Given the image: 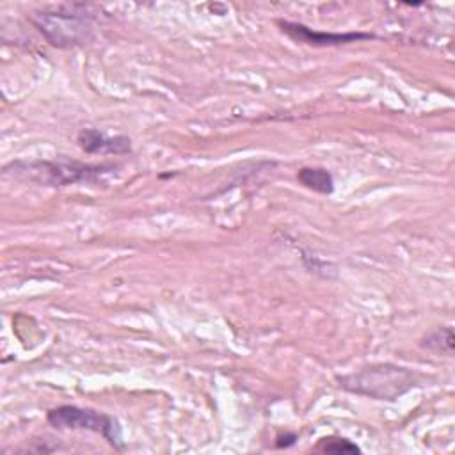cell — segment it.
I'll return each instance as SVG.
<instances>
[{
  "instance_id": "obj_10",
  "label": "cell",
  "mask_w": 455,
  "mask_h": 455,
  "mask_svg": "<svg viewBox=\"0 0 455 455\" xmlns=\"http://www.w3.org/2000/svg\"><path fill=\"white\" fill-rule=\"evenodd\" d=\"M295 441H297V435H295V434L277 435V437H275V446H277V448H288V446H291Z\"/></svg>"
},
{
  "instance_id": "obj_9",
  "label": "cell",
  "mask_w": 455,
  "mask_h": 455,
  "mask_svg": "<svg viewBox=\"0 0 455 455\" xmlns=\"http://www.w3.org/2000/svg\"><path fill=\"white\" fill-rule=\"evenodd\" d=\"M318 448L325 453H359L361 451V448L357 444H354L352 441H348L345 437L322 439Z\"/></svg>"
},
{
  "instance_id": "obj_7",
  "label": "cell",
  "mask_w": 455,
  "mask_h": 455,
  "mask_svg": "<svg viewBox=\"0 0 455 455\" xmlns=\"http://www.w3.org/2000/svg\"><path fill=\"white\" fill-rule=\"evenodd\" d=\"M297 180L309 190L318 194H331L334 190V178L322 167H302L297 172Z\"/></svg>"
},
{
  "instance_id": "obj_5",
  "label": "cell",
  "mask_w": 455,
  "mask_h": 455,
  "mask_svg": "<svg viewBox=\"0 0 455 455\" xmlns=\"http://www.w3.org/2000/svg\"><path fill=\"white\" fill-rule=\"evenodd\" d=\"M279 27L293 41L306 43L311 46H338V44H348L354 41H363V39L373 37V34H368V32H343V34L318 32V30H313L297 21H279Z\"/></svg>"
},
{
  "instance_id": "obj_8",
  "label": "cell",
  "mask_w": 455,
  "mask_h": 455,
  "mask_svg": "<svg viewBox=\"0 0 455 455\" xmlns=\"http://www.w3.org/2000/svg\"><path fill=\"white\" fill-rule=\"evenodd\" d=\"M421 347L434 354L451 355L453 354V329L450 325L435 329L434 332L427 334V338H423Z\"/></svg>"
},
{
  "instance_id": "obj_4",
  "label": "cell",
  "mask_w": 455,
  "mask_h": 455,
  "mask_svg": "<svg viewBox=\"0 0 455 455\" xmlns=\"http://www.w3.org/2000/svg\"><path fill=\"white\" fill-rule=\"evenodd\" d=\"M46 419L55 428H73V430L80 428V430H91V432L101 434L105 441H108L114 448L117 450L123 448L119 421L103 412H98L92 409H82L76 405H60L48 411Z\"/></svg>"
},
{
  "instance_id": "obj_2",
  "label": "cell",
  "mask_w": 455,
  "mask_h": 455,
  "mask_svg": "<svg viewBox=\"0 0 455 455\" xmlns=\"http://www.w3.org/2000/svg\"><path fill=\"white\" fill-rule=\"evenodd\" d=\"M114 171V165H89L76 160H18L5 167V174L36 181L39 185L62 187L73 183H92L103 174Z\"/></svg>"
},
{
  "instance_id": "obj_3",
  "label": "cell",
  "mask_w": 455,
  "mask_h": 455,
  "mask_svg": "<svg viewBox=\"0 0 455 455\" xmlns=\"http://www.w3.org/2000/svg\"><path fill=\"white\" fill-rule=\"evenodd\" d=\"M32 23L50 44L59 48L84 44L92 37L91 18L85 12H37L32 16Z\"/></svg>"
},
{
  "instance_id": "obj_6",
  "label": "cell",
  "mask_w": 455,
  "mask_h": 455,
  "mask_svg": "<svg viewBox=\"0 0 455 455\" xmlns=\"http://www.w3.org/2000/svg\"><path fill=\"white\" fill-rule=\"evenodd\" d=\"M78 144L80 148L89 153V155H105V153H114V155H126L132 151L130 139L124 135H116V137H107L105 133L94 130V128H85L78 133Z\"/></svg>"
},
{
  "instance_id": "obj_1",
  "label": "cell",
  "mask_w": 455,
  "mask_h": 455,
  "mask_svg": "<svg viewBox=\"0 0 455 455\" xmlns=\"http://www.w3.org/2000/svg\"><path fill=\"white\" fill-rule=\"evenodd\" d=\"M419 380L421 375L416 370L391 363L370 364L348 375L338 377L343 389L375 400H396L409 389L416 387Z\"/></svg>"
}]
</instances>
